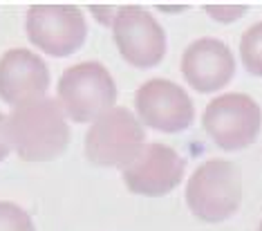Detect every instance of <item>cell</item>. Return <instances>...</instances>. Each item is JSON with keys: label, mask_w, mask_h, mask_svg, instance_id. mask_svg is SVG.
<instances>
[{"label": "cell", "mask_w": 262, "mask_h": 231, "mask_svg": "<svg viewBox=\"0 0 262 231\" xmlns=\"http://www.w3.org/2000/svg\"><path fill=\"white\" fill-rule=\"evenodd\" d=\"M135 108L139 121L159 133H182L195 117L186 90L168 79L146 81L135 94Z\"/></svg>", "instance_id": "cell-8"}, {"label": "cell", "mask_w": 262, "mask_h": 231, "mask_svg": "<svg viewBox=\"0 0 262 231\" xmlns=\"http://www.w3.org/2000/svg\"><path fill=\"white\" fill-rule=\"evenodd\" d=\"M204 11L220 23H233L247 14V7H222V5H215V7H204Z\"/></svg>", "instance_id": "cell-14"}, {"label": "cell", "mask_w": 262, "mask_h": 231, "mask_svg": "<svg viewBox=\"0 0 262 231\" xmlns=\"http://www.w3.org/2000/svg\"><path fill=\"white\" fill-rule=\"evenodd\" d=\"M258 231H262V222H260V227H258Z\"/></svg>", "instance_id": "cell-16"}, {"label": "cell", "mask_w": 262, "mask_h": 231, "mask_svg": "<svg viewBox=\"0 0 262 231\" xmlns=\"http://www.w3.org/2000/svg\"><path fill=\"white\" fill-rule=\"evenodd\" d=\"M242 202V175L233 162L208 159L186 184V204L204 222H224Z\"/></svg>", "instance_id": "cell-2"}, {"label": "cell", "mask_w": 262, "mask_h": 231, "mask_svg": "<svg viewBox=\"0 0 262 231\" xmlns=\"http://www.w3.org/2000/svg\"><path fill=\"white\" fill-rule=\"evenodd\" d=\"M146 130L139 117L119 106L92 121L85 135V155L97 166L126 169L146 144Z\"/></svg>", "instance_id": "cell-4"}, {"label": "cell", "mask_w": 262, "mask_h": 231, "mask_svg": "<svg viewBox=\"0 0 262 231\" xmlns=\"http://www.w3.org/2000/svg\"><path fill=\"white\" fill-rule=\"evenodd\" d=\"M184 159L166 144H148L141 153L123 169V182L128 191L148 198L170 193L184 177Z\"/></svg>", "instance_id": "cell-9"}, {"label": "cell", "mask_w": 262, "mask_h": 231, "mask_svg": "<svg viewBox=\"0 0 262 231\" xmlns=\"http://www.w3.org/2000/svg\"><path fill=\"white\" fill-rule=\"evenodd\" d=\"M112 36L117 50L135 68H155L166 54V34L150 11L121 7L112 18Z\"/></svg>", "instance_id": "cell-7"}, {"label": "cell", "mask_w": 262, "mask_h": 231, "mask_svg": "<svg viewBox=\"0 0 262 231\" xmlns=\"http://www.w3.org/2000/svg\"><path fill=\"white\" fill-rule=\"evenodd\" d=\"M202 126L222 151H242L258 139L262 110L247 94H220L206 106Z\"/></svg>", "instance_id": "cell-5"}, {"label": "cell", "mask_w": 262, "mask_h": 231, "mask_svg": "<svg viewBox=\"0 0 262 231\" xmlns=\"http://www.w3.org/2000/svg\"><path fill=\"white\" fill-rule=\"evenodd\" d=\"M235 61L229 45L217 38H198L182 56V74L198 92H217L233 79Z\"/></svg>", "instance_id": "cell-11"}, {"label": "cell", "mask_w": 262, "mask_h": 231, "mask_svg": "<svg viewBox=\"0 0 262 231\" xmlns=\"http://www.w3.org/2000/svg\"><path fill=\"white\" fill-rule=\"evenodd\" d=\"M9 141L25 162L58 157L70 144V126L61 103L43 97L18 106L9 115Z\"/></svg>", "instance_id": "cell-1"}, {"label": "cell", "mask_w": 262, "mask_h": 231, "mask_svg": "<svg viewBox=\"0 0 262 231\" xmlns=\"http://www.w3.org/2000/svg\"><path fill=\"white\" fill-rule=\"evenodd\" d=\"M58 103L76 123L97 121L117 103L115 79L97 61L72 65L58 81Z\"/></svg>", "instance_id": "cell-3"}, {"label": "cell", "mask_w": 262, "mask_h": 231, "mask_svg": "<svg viewBox=\"0 0 262 231\" xmlns=\"http://www.w3.org/2000/svg\"><path fill=\"white\" fill-rule=\"evenodd\" d=\"M50 88V70L38 54L23 47L5 52L0 58V99L9 106H23L43 99Z\"/></svg>", "instance_id": "cell-10"}, {"label": "cell", "mask_w": 262, "mask_h": 231, "mask_svg": "<svg viewBox=\"0 0 262 231\" xmlns=\"http://www.w3.org/2000/svg\"><path fill=\"white\" fill-rule=\"evenodd\" d=\"M11 141H9V117H5L0 112V162L9 155Z\"/></svg>", "instance_id": "cell-15"}, {"label": "cell", "mask_w": 262, "mask_h": 231, "mask_svg": "<svg viewBox=\"0 0 262 231\" xmlns=\"http://www.w3.org/2000/svg\"><path fill=\"white\" fill-rule=\"evenodd\" d=\"M27 36L50 56H70L85 43L88 23L74 5H34L27 11Z\"/></svg>", "instance_id": "cell-6"}, {"label": "cell", "mask_w": 262, "mask_h": 231, "mask_svg": "<svg viewBox=\"0 0 262 231\" xmlns=\"http://www.w3.org/2000/svg\"><path fill=\"white\" fill-rule=\"evenodd\" d=\"M240 58L249 74L262 76V23H255L244 32L240 40Z\"/></svg>", "instance_id": "cell-12"}, {"label": "cell", "mask_w": 262, "mask_h": 231, "mask_svg": "<svg viewBox=\"0 0 262 231\" xmlns=\"http://www.w3.org/2000/svg\"><path fill=\"white\" fill-rule=\"evenodd\" d=\"M0 231H36L29 213L11 202H0Z\"/></svg>", "instance_id": "cell-13"}]
</instances>
